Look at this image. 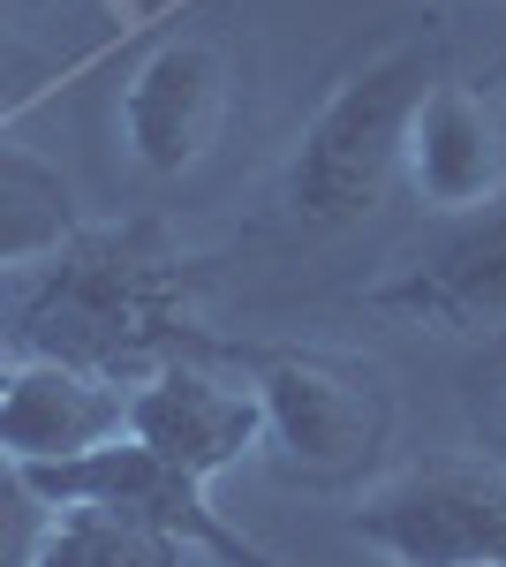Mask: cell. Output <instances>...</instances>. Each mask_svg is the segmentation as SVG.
<instances>
[{"instance_id": "obj_1", "label": "cell", "mask_w": 506, "mask_h": 567, "mask_svg": "<svg viewBox=\"0 0 506 567\" xmlns=\"http://www.w3.org/2000/svg\"><path fill=\"white\" fill-rule=\"evenodd\" d=\"M182 333V258L152 227H99L53 258L0 272L8 363H69L136 386Z\"/></svg>"}, {"instance_id": "obj_2", "label": "cell", "mask_w": 506, "mask_h": 567, "mask_svg": "<svg viewBox=\"0 0 506 567\" xmlns=\"http://www.w3.org/2000/svg\"><path fill=\"white\" fill-rule=\"evenodd\" d=\"M431 76V45H393L379 61H363L333 99L310 114L296 159H288V205L310 227H355L385 205V189L401 182L409 122H416Z\"/></svg>"}, {"instance_id": "obj_3", "label": "cell", "mask_w": 506, "mask_h": 567, "mask_svg": "<svg viewBox=\"0 0 506 567\" xmlns=\"http://www.w3.org/2000/svg\"><path fill=\"white\" fill-rule=\"evenodd\" d=\"M265 409V454L288 484L348 492L393 446V393L371 363L348 355H272L250 379Z\"/></svg>"}, {"instance_id": "obj_4", "label": "cell", "mask_w": 506, "mask_h": 567, "mask_svg": "<svg viewBox=\"0 0 506 567\" xmlns=\"http://www.w3.org/2000/svg\"><path fill=\"white\" fill-rule=\"evenodd\" d=\"M355 545L385 567H506V477L492 462H416L355 499Z\"/></svg>"}, {"instance_id": "obj_5", "label": "cell", "mask_w": 506, "mask_h": 567, "mask_svg": "<svg viewBox=\"0 0 506 567\" xmlns=\"http://www.w3.org/2000/svg\"><path fill=\"white\" fill-rule=\"evenodd\" d=\"M128 439L152 462H167L182 484L211 492V477L265 454V409H257L250 379H227V371L167 355L159 371H144L128 386Z\"/></svg>"}, {"instance_id": "obj_6", "label": "cell", "mask_w": 506, "mask_h": 567, "mask_svg": "<svg viewBox=\"0 0 506 567\" xmlns=\"http://www.w3.org/2000/svg\"><path fill=\"white\" fill-rule=\"evenodd\" d=\"M227 99H235L227 53L211 39H167L122 91V114H114L122 152L159 182L189 175L227 130Z\"/></svg>"}, {"instance_id": "obj_7", "label": "cell", "mask_w": 506, "mask_h": 567, "mask_svg": "<svg viewBox=\"0 0 506 567\" xmlns=\"http://www.w3.org/2000/svg\"><path fill=\"white\" fill-rule=\"evenodd\" d=\"M401 175L431 213L462 219L506 205V69L484 84H431L409 122Z\"/></svg>"}, {"instance_id": "obj_8", "label": "cell", "mask_w": 506, "mask_h": 567, "mask_svg": "<svg viewBox=\"0 0 506 567\" xmlns=\"http://www.w3.org/2000/svg\"><path fill=\"white\" fill-rule=\"evenodd\" d=\"M363 303L385 310V318H409V326H431V333L506 326V205L462 213L454 227H438Z\"/></svg>"}, {"instance_id": "obj_9", "label": "cell", "mask_w": 506, "mask_h": 567, "mask_svg": "<svg viewBox=\"0 0 506 567\" xmlns=\"http://www.w3.org/2000/svg\"><path fill=\"white\" fill-rule=\"evenodd\" d=\"M128 439V386L69 363H8L0 386V454L16 470H61Z\"/></svg>"}, {"instance_id": "obj_10", "label": "cell", "mask_w": 506, "mask_h": 567, "mask_svg": "<svg viewBox=\"0 0 506 567\" xmlns=\"http://www.w3.org/2000/svg\"><path fill=\"white\" fill-rule=\"evenodd\" d=\"M76 197L69 182L53 175L45 159L0 144V272H23V265L53 258L61 243H76Z\"/></svg>"}, {"instance_id": "obj_11", "label": "cell", "mask_w": 506, "mask_h": 567, "mask_svg": "<svg viewBox=\"0 0 506 567\" xmlns=\"http://www.w3.org/2000/svg\"><path fill=\"white\" fill-rule=\"evenodd\" d=\"M39 567H189V537L114 507H53Z\"/></svg>"}, {"instance_id": "obj_12", "label": "cell", "mask_w": 506, "mask_h": 567, "mask_svg": "<svg viewBox=\"0 0 506 567\" xmlns=\"http://www.w3.org/2000/svg\"><path fill=\"white\" fill-rule=\"evenodd\" d=\"M45 523H53V507H45V492L8 454H0V567H39V545H45Z\"/></svg>"}, {"instance_id": "obj_13", "label": "cell", "mask_w": 506, "mask_h": 567, "mask_svg": "<svg viewBox=\"0 0 506 567\" xmlns=\"http://www.w3.org/2000/svg\"><path fill=\"white\" fill-rule=\"evenodd\" d=\"M0 386H8V349H0Z\"/></svg>"}]
</instances>
